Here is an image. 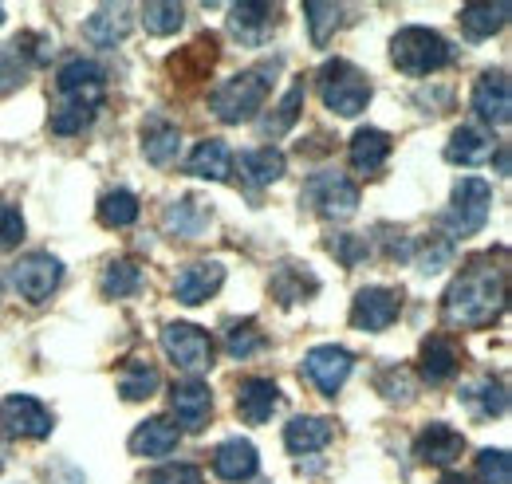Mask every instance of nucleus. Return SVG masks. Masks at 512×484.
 Returning <instances> with one entry per match:
<instances>
[{
	"label": "nucleus",
	"mask_w": 512,
	"mask_h": 484,
	"mask_svg": "<svg viewBox=\"0 0 512 484\" xmlns=\"http://www.w3.org/2000/svg\"><path fill=\"white\" fill-rule=\"evenodd\" d=\"M20 241H24V217H20V209L0 201V252L16 248Z\"/></svg>",
	"instance_id": "nucleus-42"
},
{
	"label": "nucleus",
	"mask_w": 512,
	"mask_h": 484,
	"mask_svg": "<svg viewBox=\"0 0 512 484\" xmlns=\"http://www.w3.org/2000/svg\"><path fill=\"white\" fill-rule=\"evenodd\" d=\"M390 158V138L375 126H363L351 134V166L359 174H379L383 162Z\"/></svg>",
	"instance_id": "nucleus-25"
},
{
	"label": "nucleus",
	"mask_w": 512,
	"mask_h": 484,
	"mask_svg": "<svg viewBox=\"0 0 512 484\" xmlns=\"http://www.w3.org/2000/svg\"><path fill=\"white\" fill-rule=\"evenodd\" d=\"M402 311V300L398 292L390 288H363L355 303H351V327L359 331H386Z\"/></svg>",
	"instance_id": "nucleus-12"
},
{
	"label": "nucleus",
	"mask_w": 512,
	"mask_h": 484,
	"mask_svg": "<svg viewBox=\"0 0 512 484\" xmlns=\"http://www.w3.org/2000/svg\"><path fill=\"white\" fill-rule=\"evenodd\" d=\"M438 484H473V481H469V477H461V473H446Z\"/></svg>",
	"instance_id": "nucleus-48"
},
{
	"label": "nucleus",
	"mask_w": 512,
	"mask_h": 484,
	"mask_svg": "<svg viewBox=\"0 0 512 484\" xmlns=\"http://www.w3.org/2000/svg\"><path fill=\"white\" fill-rule=\"evenodd\" d=\"M162 351L178 370L201 374L213 366V339L197 323H166L162 327Z\"/></svg>",
	"instance_id": "nucleus-6"
},
{
	"label": "nucleus",
	"mask_w": 512,
	"mask_h": 484,
	"mask_svg": "<svg viewBox=\"0 0 512 484\" xmlns=\"http://www.w3.org/2000/svg\"><path fill=\"white\" fill-rule=\"evenodd\" d=\"M221 284H225L221 264L201 260V264H190V268H182V272H178V280H174V296L193 307V303H205L209 296H217V292H221Z\"/></svg>",
	"instance_id": "nucleus-17"
},
{
	"label": "nucleus",
	"mask_w": 512,
	"mask_h": 484,
	"mask_svg": "<svg viewBox=\"0 0 512 484\" xmlns=\"http://www.w3.org/2000/svg\"><path fill=\"white\" fill-rule=\"evenodd\" d=\"M142 288V268L134 264V260H115V264H107V272H103V292L111 296V300H127Z\"/></svg>",
	"instance_id": "nucleus-37"
},
{
	"label": "nucleus",
	"mask_w": 512,
	"mask_h": 484,
	"mask_svg": "<svg viewBox=\"0 0 512 484\" xmlns=\"http://www.w3.org/2000/svg\"><path fill=\"white\" fill-rule=\"evenodd\" d=\"M28 63L32 60H28L24 36L0 48V95H12L16 87H24V79H28Z\"/></svg>",
	"instance_id": "nucleus-33"
},
{
	"label": "nucleus",
	"mask_w": 512,
	"mask_h": 484,
	"mask_svg": "<svg viewBox=\"0 0 512 484\" xmlns=\"http://www.w3.org/2000/svg\"><path fill=\"white\" fill-rule=\"evenodd\" d=\"M182 441V429L170 422V418H146L130 433V453L138 457H170Z\"/></svg>",
	"instance_id": "nucleus-16"
},
{
	"label": "nucleus",
	"mask_w": 512,
	"mask_h": 484,
	"mask_svg": "<svg viewBox=\"0 0 512 484\" xmlns=\"http://www.w3.org/2000/svg\"><path fill=\"white\" fill-rule=\"evenodd\" d=\"M83 32H87V40L99 44V48L123 44L130 32V8L127 4H103V8L83 24Z\"/></svg>",
	"instance_id": "nucleus-20"
},
{
	"label": "nucleus",
	"mask_w": 512,
	"mask_h": 484,
	"mask_svg": "<svg viewBox=\"0 0 512 484\" xmlns=\"http://www.w3.org/2000/svg\"><path fill=\"white\" fill-rule=\"evenodd\" d=\"M509 12H512L509 0H497V4H469V8H461V32H465L469 40H489V36H497V32L505 28Z\"/></svg>",
	"instance_id": "nucleus-26"
},
{
	"label": "nucleus",
	"mask_w": 512,
	"mask_h": 484,
	"mask_svg": "<svg viewBox=\"0 0 512 484\" xmlns=\"http://www.w3.org/2000/svg\"><path fill=\"white\" fill-rule=\"evenodd\" d=\"M505 410H509V390H505V382H493V378H489V382L481 386V414H485V418H501Z\"/></svg>",
	"instance_id": "nucleus-43"
},
{
	"label": "nucleus",
	"mask_w": 512,
	"mask_h": 484,
	"mask_svg": "<svg viewBox=\"0 0 512 484\" xmlns=\"http://www.w3.org/2000/svg\"><path fill=\"white\" fill-rule=\"evenodd\" d=\"M170 406L178 414V429H201V425L213 418V394L201 378H186L170 390Z\"/></svg>",
	"instance_id": "nucleus-14"
},
{
	"label": "nucleus",
	"mask_w": 512,
	"mask_h": 484,
	"mask_svg": "<svg viewBox=\"0 0 512 484\" xmlns=\"http://www.w3.org/2000/svg\"><path fill=\"white\" fill-rule=\"evenodd\" d=\"M272 75H276V63H272V67H256V71L233 75L225 87H217V91L209 95L213 115L221 122H245V119H253V115H260V107H264V99H268Z\"/></svg>",
	"instance_id": "nucleus-3"
},
{
	"label": "nucleus",
	"mask_w": 512,
	"mask_h": 484,
	"mask_svg": "<svg viewBox=\"0 0 512 484\" xmlns=\"http://www.w3.org/2000/svg\"><path fill=\"white\" fill-rule=\"evenodd\" d=\"M320 95L339 119H359L371 103V79L351 60H327L320 67Z\"/></svg>",
	"instance_id": "nucleus-2"
},
{
	"label": "nucleus",
	"mask_w": 512,
	"mask_h": 484,
	"mask_svg": "<svg viewBox=\"0 0 512 484\" xmlns=\"http://www.w3.org/2000/svg\"><path fill=\"white\" fill-rule=\"evenodd\" d=\"M331 437H335V425L327 422V418H312V414L292 418V422L284 425V445H288V453H296V457L320 453V449L331 445Z\"/></svg>",
	"instance_id": "nucleus-19"
},
{
	"label": "nucleus",
	"mask_w": 512,
	"mask_h": 484,
	"mask_svg": "<svg viewBox=\"0 0 512 484\" xmlns=\"http://www.w3.org/2000/svg\"><path fill=\"white\" fill-rule=\"evenodd\" d=\"M154 390H158V370L150 363H142V359L127 363V370L119 374V394H123V402H142V398H150Z\"/></svg>",
	"instance_id": "nucleus-35"
},
{
	"label": "nucleus",
	"mask_w": 512,
	"mask_h": 484,
	"mask_svg": "<svg viewBox=\"0 0 512 484\" xmlns=\"http://www.w3.org/2000/svg\"><path fill=\"white\" fill-rule=\"evenodd\" d=\"M390 60L406 75H430V71L449 63V44L438 32H430L422 24H410L390 40Z\"/></svg>",
	"instance_id": "nucleus-5"
},
{
	"label": "nucleus",
	"mask_w": 512,
	"mask_h": 484,
	"mask_svg": "<svg viewBox=\"0 0 512 484\" xmlns=\"http://www.w3.org/2000/svg\"><path fill=\"white\" fill-rule=\"evenodd\" d=\"M351 351H343V347H316L308 359H304V374L312 378V386L320 390L323 398H335L339 390H343V382L351 378Z\"/></svg>",
	"instance_id": "nucleus-11"
},
{
	"label": "nucleus",
	"mask_w": 512,
	"mask_h": 484,
	"mask_svg": "<svg viewBox=\"0 0 512 484\" xmlns=\"http://www.w3.org/2000/svg\"><path fill=\"white\" fill-rule=\"evenodd\" d=\"M0 469H4V457H0Z\"/></svg>",
	"instance_id": "nucleus-51"
},
{
	"label": "nucleus",
	"mask_w": 512,
	"mask_h": 484,
	"mask_svg": "<svg viewBox=\"0 0 512 484\" xmlns=\"http://www.w3.org/2000/svg\"><path fill=\"white\" fill-rule=\"evenodd\" d=\"M446 158L457 162V166H481V162H489L493 158V134L481 130V126L453 130V138H449L446 146Z\"/></svg>",
	"instance_id": "nucleus-23"
},
{
	"label": "nucleus",
	"mask_w": 512,
	"mask_h": 484,
	"mask_svg": "<svg viewBox=\"0 0 512 484\" xmlns=\"http://www.w3.org/2000/svg\"><path fill=\"white\" fill-rule=\"evenodd\" d=\"M0 24H4V4H0Z\"/></svg>",
	"instance_id": "nucleus-50"
},
{
	"label": "nucleus",
	"mask_w": 512,
	"mask_h": 484,
	"mask_svg": "<svg viewBox=\"0 0 512 484\" xmlns=\"http://www.w3.org/2000/svg\"><path fill=\"white\" fill-rule=\"evenodd\" d=\"M418 264L426 268V272H438V268H446L449 264V244H430V248H422V256H418Z\"/></svg>",
	"instance_id": "nucleus-47"
},
{
	"label": "nucleus",
	"mask_w": 512,
	"mask_h": 484,
	"mask_svg": "<svg viewBox=\"0 0 512 484\" xmlns=\"http://www.w3.org/2000/svg\"><path fill=\"white\" fill-rule=\"evenodd\" d=\"M229 24H233V36L241 44H264L272 36V4L264 0H245L229 12Z\"/></svg>",
	"instance_id": "nucleus-21"
},
{
	"label": "nucleus",
	"mask_w": 512,
	"mask_h": 484,
	"mask_svg": "<svg viewBox=\"0 0 512 484\" xmlns=\"http://www.w3.org/2000/svg\"><path fill=\"white\" fill-rule=\"evenodd\" d=\"M103 87H107V75L95 60H67L56 75V91L60 99H75V103H87V107H99L103 103Z\"/></svg>",
	"instance_id": "nucleus-10"
},
{
	"label": "nucleus",
	"mask_w": 512,
	"mask_h": 484,
	"mask_svg": "<svg viewBox=\"0 0 512 484\" xmlns=\"http://www.w3.org/2000/svg\"><path fill=\"white\" fill-rule=\"evenodd\" d=\"M182 150V130L170 122H150V130H142V154L154 166H170Z\"/></svg>",
	"instance_id": "nucleus-30"
},
{
	"label": "nucleus",
	"mask_w": 512,
	"mask_h": 484,
	"mask_svg": "<svg viewBox=\"0 0 512 484\" xmlns=\"http://www.w3.org/2000/svg\"><path fill=\"white\" fill-rule=\"evenodd\" d=\"M331 252L343 260V264H359V260H367V241H359V237H331Z\"/></svg>",
	"instance_id": "nucleus-45"
},
{
	"label": "nucleus",
	"mask_w": 512,
	"mask_h": 484,
	"mask_svg": "<svg viewBox=\"0 0 512 484\" xmlns=\"http://www.w3.org/2000/svg\"><path fill=\"white\" fill-rule=\"evenodd\" d=\"M304 16H308V32H312V44H327L331 40V32L339 28V20H343V8L339 4H320V0H312V4H304Z\"/></svg>",
	"instance_id": "nucleus-39"
},
{
	"label": "nucleus",
	"mask_w": 512,
	"mask_h": 484,
	"mask_svg": "<svg viewBox=\"0 0 512 484\" xmlns=\"http://www.w3.org/2000/svg\"><path fill=\"white\" fill-rule=\"evenodd\" d=\"M505 307V276L489 260H473L446 292V319L457 327H485Z\"/></svg>",
	"instance_id": "nucleus-1"
},
{
	"label": "nucleus",
	"mask_w": 512,
	"mask_h": 484,
	"mask_svg": "<svg viewBox=\"0 0 512 484\" xmlns=\"http://www.w3.org/2000/svg\"><path fill=\"white\" fill-rule=\"evenodd\" d=\"M146 484H205V481H201L197 465H166V469L150 473V481Z\"/></svg>",
	"instance_id": "nucleus-44"
},
{
	"label": "nucleus",
	"mask_w": 512,
	"mask_h": 484,
	"mask_svg": "<svg viewBox=\"0 0 512 484\" xmlns=\"http://www.w3.org/2000/svg\"><path fill=\"white\" fill-rule=\"evenodd\" d=\"M225 351H229L233 359H253L256 351H264V335H260V327H256L253 319L233 323V327L225 331Z\"/></svg>",
	"instance_id": "nucleus-40"
},
{
	"label": "nucleus",
	"mask_w": 512,
	"mask_h": 484,
	"mask_svg": "<svg viewBox=\"0 0 512 484\" xmlns=\"http://www.w3.org/2000/svg\"><path fill=\"white\" fill-rule=\"evenodd\" d=\"M237 170H241V178H245V182L272 185V182H280V178H284L288 162H284V154H280V150H241Z\"/></svg>",
	"instance_id": "nucleus-28"
},
{
	"label": "nucleus",
	"mask_w": 512,
	"mask_h": 484,
	"mask_svg": "<svg viewBox=\"0 0 512 484\" xmlns=\"http://www.w3.org/2000/svg\"><path fill=\"white\" fill-rule=\"evenodd\" d=\"M304 201H308L320 217L343 221V217H351V213L359 209V185L351 182L347 174H339V170H320L316 178H308Z\"/></svg>",
	"instance_id": "nucleus-7"
},
{
	"label": "nucleus",
	"mask_w": 512,
	"mask_h": 484,
	"mask_svg": "<svg viewBox=\"0 0 512 484\" xmlns=\"http://www.w3.org/2000/svg\"><path fill=\"white\" fill-rule=\"evenodd\" d=\"M379 386H383V394L390 398V402H398V398H402V402H410V398H414V382L406 378V370H402V366H398V370H390Z\"/></svg>",
	"instance_id": "nucleus-46"
},
{
	"label": "nucleus",
	"mask_w": 512,
	"mask_h": 484,
	"mask_svg": "<svg viewBox=\"0 0 512 484\" xmlns=\"http://www.w3.org/2000/svg\"><path fill=\"white\" fill-rule=\"evenodd\" d=\"M473 111L489 126H509L512 119V91L505 71H485L473 87Z\"/></svg>",
	"instance_id": "nucleus-13"
},
{
	"label": "nucleus",
	"mask_w": 512,
	"mask_h": 484,
	"mask_svg": "<svg viewBox=\"0 0 512 484\" xmlns=\"http://www.w3.org/2000/svg\"><path fill=\"white\" fill-rule=\"evenodd\" d=\"M0 425L8 429V433H16V437H28V441H44L48 433H52V410L44 406V402H36V398H28V394H12V398H4L0 402Z\"/></svg>",
	"instance_id": "nucleus-9"
},
{
	"label": "nucleus",
	"mask_w": 512,
	"mask_h": 484,
	"mask_svg": "<svg viewBox=\"0 0 512 484\" xmlns=\"http://www.w3.org/2000/svg\"><path fill=\"white\" fill-rule=\"evenodd\" d=\"M477 481L481 484H509L512 465L505 449H481L477 453Z\"/></svg>",
	"instance_id": "nucleus-41"
},
{
	"label": "nucleus",
	"mask_w": 512,
	"mask_h": 484,
	"mask_svg": "<svg viewBox=\"0 0 512 484\" xmlns=\"http://www.w3.org/2000/svg\"><path fill=\"white\" fill-rule=\"evenodd\" d=\"M95 111H99V107H87V103H75V99H60V107H56V115H52V130H56L60 138H71V134H79V130L91 126Z\"/></svg>",
	"instance_id": "nucleus-38"
},
{
	"label": "nucleus",
	"mask_w": 512,
	"mask_h": 484,
	"mask_svg": "<svg viewBox=\"0 0 512 484\" xmlns=\"http://www.w3.org/2000/svg\"><path fill=\"white\" fill-rule=\"evenodd\" d=\"M99 221L107 225V229H127L138 221V197L130 193V189H115V193H107L103 201H99Z\"/></svg>",
	"instance_id": "nucleus-36"
},
{
	"label": "nucleus",
	"mask_w": 512,
	"mask_h": 484,
	"mask_svg": "<svg viewBox=\"0 0 512 484\" xmlns=\"http://www.w3.org/2000/svg\"><path fill=\"white\" fill-rule=\"evenodd\" d=\"M300 111H304V79H296L292 87H288V95H284V103L268 115V119L260 122V130L268 134V138H280V134H288L296 119H300Z\"/></svg>",
	"instance_id": "nucleus-32"
},
{
	"label": "nucleus",
	"mask_w": 512,
	"mask_h": 484,
	"mask_svg": "<svg viewBox=\"0 0 512 484\" xmlns=\"http://www.w3.org/2000/svg\"><path fill=\"white\" fill-rule=\"evenodd\" d=\"M182 24H186V8H182V4L150 0V4L142 8V28H146L150 36H174Z\"/></svg>",
	"instance_id": "nucleus-34"
},
{
	"label": "nucleus",
	"mask_w": 512,
	"mask_h": 484,
	"mask_svg": "<svg viewBox=\"0 0 512 484\" xmlns=\"http://www.w3.org/2000/svg\"><path fill=\"white\" fill-rule=\"evenodd\" d=\"M256 469H260V457H256L253 441H245V437H233V441H225V445L213 449V473L221 481L229 484L253 481Z\"/></svg>",
	"instance_id": "nucleus-15"
},
{
	"label": "nucleus",
	"mask_w": 512,
	"mask_h": 484,
	"mask_svg": "<svg viewBox=\"0 0 512 484\" xmlns=\"http://www.w3.org/2000/svg\"><path fill=\"white\" fill-rule=\"evenodd\" d=\"M465 449V437L449 425H426L422 437H418V457L426 465H453Z\"/></svg>",
	"instance_id": "nucleus-24"
},
{
	"label": "nucleus",
	"mask_w": 512,
	"mask_h": 484,
	"mask_svg": "<svg viewBox=\"0 0 512 484\" xmlns=\"http://www.w3.org/2000/svg\"><path fill=\"white\" fill-rule=\"evenodd\" d=\"M64 280V264L48 252H28L12 264V284L28 303H44Z\"/></svg>",
	"instance_id": "nucleus-8"
},
{
	"label": "nucleus",
	"mask_w": 512,
	"mask_h": 484,
	"mask_svg": "<svg viewBox=\"0 0 512 484\" xmlns=\"http://www.w3.org/2000/svg\"><path fill=\"white\" fill-rule=\"evenodd\" d=\"M497 166H501V174H509V150L497 154Z\"/></svg>",
	"instance_id": "nucleus-49"
},
{
	"label": "nucleus",
	"mask_w": 512,
	"mask_h": 484,
	"mask_svg": "<svg viewBox=\"0 0 512 484\" xmlns=\"http://www.w3.org/2000/svg\"><path fill=\"white\" fill-rule=\"evenodd\" d=\"M453 370H457V351H453V343H449L446 335H430L426 343H422V378L430 382V386H442L453 378Z\"/></svg>",
	"instance_id": "nucleus-29"
},
{
	"label": "nucleus",
	"mask_w": 512,
	"mask_h": 484,
	"mask_svg": "<svg viewBox=\"0 0 512 484\" xmlns=\"http://www.w3.org/2000/svg\"><path fill=\"white\" fill-rule=\"evenodd\" d=\"M233 170V158H229V146L209 138V142H197L186 158V174L193 178H205V182H225Z\"/></svg>",
	"instance_id": "nucleus-22"
},
{
	"label": "nucleus",
	"mask_w": 512,
	"mask_h": 484,
	"mask_svg": "<svg viewBox=\"0 0 512 484\" xmlns=\"http://www.w3.org/2000/svg\"><path fill=\"white\" fill-rule=\"evenodd\" d=\"M316 276L308 272V268H292V264H284L276 276H272V296L284 303V307H292V303H300L304 296H316Z\"/></svg>",
	"instance_id": "nucleus-31"
},
{
	"label": "nucleus",
	"mask_w": 512,
	"mask_h": 484,
	"mask_svg": "<svg viewBox=\"0 0 512 484\" xmlns=\"http://www.w3.org/2000/svg\"><path fill=\"white\" fill-rule=\"evenodd\" d=\"M280 406V386L268 382V378H245L241 390H237V414L249 425L268 422Z\"/></svg>",
	"instance_id": "nucleus-18"
},
{
	"label": "nucleus",
	"mask_w": 512,
	"mask_h": 484,
	"mask_svg": "<svg viewBox=\"0 0 512 484\" xmlns=\"http://www.w3.org/2000/svg\"><path fill=\"white\" fill-rule=\"evenodd\" d=\"M489 205H493V185L485 182V178H461V182L453 185L449 209L442 213V229L453 241L473 237L477 229H485Z\"/></svg>",
	"instance_id": "nucleus-4"
},
{
	"label": "nucleus",
	"mask_w": 512,
	"mask_h": 484,
	"mask_svg": "<svg viewBox=\"0 0 512 484\" xmlns=\"http://www.w3.org/2000/svg\"><path fill=\"white\" fill-rule=\"evenodd\" d=\"M166 229L174 233V237H197V233H205L209 229V205L201 201V197H178L170 209H166Z\"/></svg>",
	"instance_id": "nucleus-27"
}]
</instances>
